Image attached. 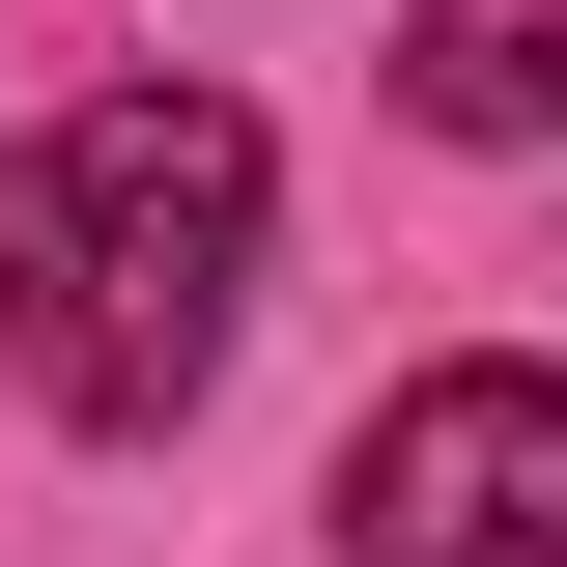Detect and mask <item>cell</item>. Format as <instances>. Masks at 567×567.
I'll use <instances>...</instances> for the list:
<instances>
[{"label":"cell","instance_id":"cell-3","mask_svg":"<svg viewBox=\"0 0 567 567\" xmlns=\"http://www.w3.org/2000/svg\"><path fill=\"white\" fill-rule=\"evenodd\" d=\"M398 85H425L454 142H567V0H425Z\"/></svg>","mask_w":567,"mask_h":567},{"label":"cell","instance_id":"cell-2","mask_svg":"<svg viewBox=\"0 0 567 567\" xmlns=\"http://www.w3.org/2000/svg\"><path fill=\"white\" fill-rule=\"evenodd\" d=\"M341 567H567V369H425V398H369Z\"/></svg>","mask_w":567,"mask_h":567},{"label":"cell","instance_id":"cell-1","mask_svg":"<svg viewBox=\"0 0 567 567\" xmlns=\"http://www.w3.org/2000/svg\"><path fill=\"white\" fill-rule=\"evenodd\" d=\"M256 114L227 85H114V114H58L29 171H0V341H29V398L58 425H171L227 369V312H256Z\"/></svg>","mask_w":567,"mask_h":567}]
</instances>
